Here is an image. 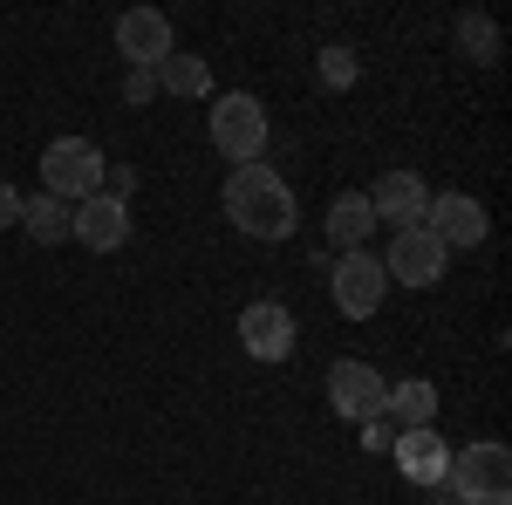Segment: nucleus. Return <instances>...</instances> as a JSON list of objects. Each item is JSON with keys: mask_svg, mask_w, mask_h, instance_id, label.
<instances>
[{"mask_svg": "<svg viewBox=\"0 0 512 505\" xmlns=\"http://www.w3.org/2000/svg\"><path fill=\"white\" fill-rule=\"evenodd\" d=\"M226 219H233L246 239H294L301 226V205H294V185L280 178L274 164H239L226 178Z\"/></svg>", "mask_w": 512, "mask_h": 505, "instance_id": "f257e3e1", "label": "nucleus"}, {"mask_svg": "<svg viewBox=\"0 0 512 505\" xmlns=\"http://www.w3.org/2000/svg\"><path fill=\"white\" fill-rule=\"evenodd\" d=\"M437 492H451L458 505H512V451L499 437H478L465 451H451V471Z\"/></svg>", "mask_w": 512, "mask_h": 505, "instance_id": "f03ea898", "label": "nucleus"}, {"mask_svg": "<svg viewBox=\"0 0 512 505\" xmlns=\"http://www.w3.org/2000/svg\"><path fill=\"white\" fill-rule=\"evenodd\" d=\"M205 137H212V151H219V157H233V171H239V164H260V151H267V103L246 96V89L212 96V110H205Z\"/></svg>", "mask_w": 512, "mask_h": 505, "instance_id": "7ed1b4c3", "label": "nucleus"}, {"mask_svg": "<svg viewBox=\"0 0 512 505\" xmlns=\"http://www.w3.org/2000/svg\"><path fill=\"white\" fill-rule=\"evenodd\" d=\"M103 171H110V157L96 151L89 137H55L41 151V192L62 198V205H82V198L103 192Z\"/></svg>", "mask_w": 512, "mask_h": 505, "instance_id": "20e7f679", "label": "nucleus"}, {"mask_svg": "<svg viewBox=\"0 0 512 505\" xmlns=\"http://www.w3.org/2000/svg\"><path fill=\"white\" fill-rule=\"evenodd\" d=\"M328 273V294H335V308L349 314V321H369V314L383 308V294H390V273H383V260L362 246V253H342Z\"/></svg>", "mask_w": 512, "mask_h": 505, "instance_id": "39448f33", "label": "nucleus"}, {"mask_svg": "<svg viewBox=\"0 0 512 505\" xmlns=\"http://www.w3.org/2000/svg\"><path fill=\"white\" fill-rule=\"evenodd\" d=\"M383 403H390L383 369H369V362H355V355H342V362L328 369V410H335V417H349L355 430L376 424V417H383Z\"/></svg>", "mask_w": 512, "mask_h": 505, "instance_id": "423d86ee", "label": "nucleus"}, {"mask_svg": "<svg viewBox=\"0 0 512 505\" xmlns=\"http://www.w3.org/2000/svg\"><path fill=\"white\" fill-rule=\"evenodd\" d=\"M362 198H369L376 226H390V233H417V226H424V212H431V185H424L417 171H383Z\"/></svg>", "mask_w": 512, "mask_h": 505, "instance_id": "0eeeda50", "label": "nucleus"}, {"mask_svg": "<svg viewBox=\"0 0 512 505\" xmlns=\"http://www.w3.org/2000/svg\"><path fill=\"white\" fill-rule=\"evenodd\" d=\"M424 233L444 246V253H472V246H485V233H492V219H485V205H478L472 192H431V212H424Z\"/></svg>", "mask_w": 512, "mask_h": 505, "instance_id": "6e6552de", "label": "nucleus"}, {"mask_svg": "<svg viewBox=\"0 0 512 505\" xmlns=\"http://www.w3.org/2000/svg\"><path fill=\"white\" fill-rule=\"evenodd\" d=\"M117 55L130 62V69L158 76V62H164V55H178L171 14H158V7H130V14H117Z\"/></svg>", "mask_w": 512, "mask_h": 505, "instance_id": "1a4fd4ad", "label": "nucleus"}, {"mask_svg": "<svg viewBox=\"0 0 512 505\" xmlns=\"http://www.w3.org/2000/svg\"><path fill=\"white\" fill-rule=\"evenodd\" d=\"M376 260H383V273L403 280V287H437L444 267H451V253H444L424 226H417V233H390V253H376Z\"/></svg>", "mask_w": 512, "mask_h": 505, "instance_id": "9d476101", "label": "nucleus"}, {"mask_svg": "<svg viewBox=\"0 0 512 505\" xmlns=\"http://www.w3.org/2000/svg\"><path fill=\"white\" fill-rule=\"evenodd\" d=\"M239 349L253 355V362H287L294 355V314H287V301H246Z\"/></svg>", "mask_w": 512, "mask_h": 505, "instance_id": "9b49d317", "label": "nucleus"}, {"mask_svg": "<svg viewBox=\"0 0 512 505\" xmlns=\"http://www.w3.org/2000/svg\"><path fill=\"white\" fill-rule=\"evenodd\" d=\"M390 465L403 471L417 492H437V485H444V471H451V444L437 437V424H424V430H396Z\"/></svg>", "mask_w": 512, "mask_h": 505, "instance_id": "f8f14e48", "label": "nucleus"}, {"mask_svg": "<svg viewBox=\"0 0 512 505\" xmlns=\"http://www.w3.org/2000/svg\"><path fill=\"white\" fill-rule=\"evenodd\" d=\"M69 239L89 246V253H117V246H130V205L110 198V192L82 198L76 212H69Z\"/></svg>", "mask_w": 512, "mask_h": 505, "instance_id": "ddd939ff", "label": "nucleus"}, {"mask_svg": "<svg viewBox=\"0 0 512 505\" xmlns=\"http://www.w3.org/2000/svg\"><path fill=\"white\" fill-rule=\"evenodd\" d=\"M321 226H328V246H335V253H362L369 233H376V212H369V198H362V192H342L335 205H328Z\"/></svg>", "mask_w": 512, "mask_h": 505, "instance_id": "4468645a", "label": "nucleus"}, {"mask_svg": "<svg viewBox=\"0 0 512 505\" xmlns=\"http://www.w3.org/2000/svg\"><path fill=\"white\" fill-rule=\"evenodd\" d=\"M383 417H390L396 430H424V424H437V383H424V376H403V383H390V403H383Z\"/></svg>", "mask_w": 512, "mask_h": 505, "instance_id": "2eb2a0df", "label": "nucleus"}, {"mask_svg": "<svg viewBox=\"0 0 512 505\" xmlns=\"http://www.w3.org/2000/svg\"><path fill=\"white\" fill-rule=\"evenodd\" d=\"M158 89H164V96H185V103L212 96V69H205V55H164V62H158Z\"/></svg>", "mask_w": 512, "mask_h": 505, "instance_id": "dca6fc26", "label": "nucleus"}, {"mask_svg": "<svg viewBox=\"0 0 512 505\" xmlns=\"http://www.w3.org/2000/svg\"><path fill=\"white\" fill-rule=\"evenodd\" d=\"M69 212H76V205H62V198H21V226H28V239H35V246H62V239H69Z\"/></svg>", "mask_w": 512, "mask_h": 505, "instance_id": "f3484780", "label": "nucleus"}, {"mask_svg": "<svg viewBox=\"0 0 512 505\" xmlns=\"http://www.w3.org/2000/svg\"><path fill=\"white\" fill-rule=\"evenodd\" d=\"M458 48H465L472 62H485V69H492V62H499V28H492L485 14H465V21H458Z\"/></svg>", "mask_w": 512, "mask_h": 505, "instance_id": "a211bd4d", "label": "nucleus"}, {"mask_svg": "<svg viewBox=\"0 0 512 505\" xmlns=\"http://www.w3.org/2000/svg\"><path fill=\"white\" fill-rule=\"evenodd\" d=\"M355 76H362V55H355L349 41H328L321 48V82L328 89H355Z\"/></svg>", "mask_w": 512, "mask_h": 505, "instance_id": "6ab92c4d", "label": "nucleus"}, {"mask_svg": "<svg viewBox=\"0 0 512 505\" xmlns=\"http://www.w3.org/2000/svg\"><path fill=\"white\" fill-rule=\"evenodd\" d=\"M390 444H396V424H390V417L362 424V451H390Z\"/></svg>", "mask_w": 512, "mask_h": 505, "instance_id": "aec40b11", "label": "nucleus"}, {"mask_svg": "<svg viewBox=\"0 0 512 505\" xmlns=\"http://www.w3.org/2000/svg\"><path fill=\"white\" fill-rule=\"evenodd\" d=\"M123 96H130V103H151V96H158V76H144V69H130V82H123Z\"/></svg>", "mask_w": 512, "mask_h": 505, "instance_id": "412c9836", "label": "nucleus"}, {"mask_svg": "<svg viewBox=\"0 0 512 505\" xmlns=\"http://www.w3.org/2000/svg\"><path fill=\"white\" fill-rule=\"evenodd\" d=\"M7 226H21V192H14V185H0V233H7Z\"/></svg>", "mask_w": 512, "mask_h": 505, "instance_id": "4be33fe9", "label": "nucleus"}, {"mask_svg": "<svg viewBox=\"0 0 512 505\" xmlns=\"http://www.w3.org/2000/svg\"><path fill=\"white\" fill-rule=\"evenodd\" d=\"M444 505H458V499H444Z\"/></svg>", "mask_w": 512, "mask_h": 505, "instance_id": "5701e85b", "label": "nucleus"}]
</instances>
